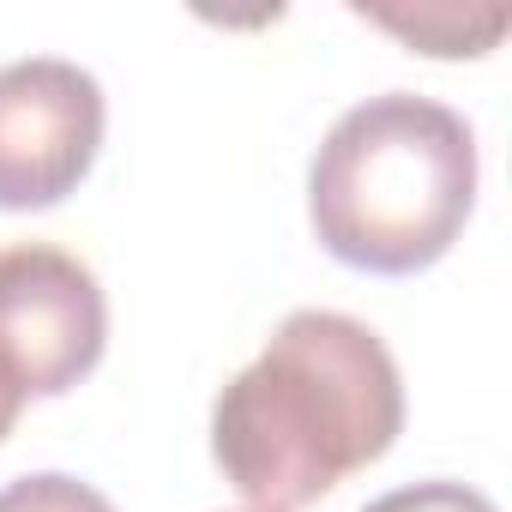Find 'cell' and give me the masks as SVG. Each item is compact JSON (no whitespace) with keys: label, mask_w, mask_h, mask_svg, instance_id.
Segmentation results:
<instances>
[{"label":"cell","mask_w":512,"mask_h":512,"mask_svg":"<svg viewBox=\"0 0 512 512\" xmlns=\"http://www.w3.org/2000/svg\"><path fill=\"white\" fill-rule=\"evenodd\" d=\"M404 428V380L374 326L296 308L211 404V458L253 512H296L380 464Z\"/></svg>","instance_id":"cell-1"},{"label":"cell","mask_w":512,"mask_h":512,"mask_svg":"<svg viewBox=\"0 0 512 512\" xmlns=\"http://www.w3.org/2000/svg\"><path fill=\"white\" fill-rule=\"evenodd\" d=\"M476 205V133L458 109L410 91L332 121L308 169V217L332 260L410 278L446 260Z\"/></svg>","instance_id":"cell-2"},{"label":"cell","mask_w":512,"mask_h":512,"mask_svg":"<svg viewBox=\"0 0 512 512\" xmlns=\"http://www.w3.org/2000/svg\"><path fill=\"white\" fill-rule=\"evenodd\" d=\"M109 344V308L85 260L19 241L0 247V386L19 404L73 392Z\"/></svg>","instance_id":"cell-3"},{"label":"cell","mask_w":512,"mask_h":512,"mask_svg":"<svg viewBox=\"0 0 512 512\" xmlns=\"http://www.w3.org/2000/svg\"><path fill=\"white\" fill-rule=\"evenodd\" d=\"M103 151V85L79 61L0 67V211L61 205Z\"/></svg>","instance_id":"cell-4"},{"label":"cell","mask_w":512,"mask_h":512,"mask_svg":"<svg viewBox=\"0 0 512 512\" xmlns=\"http://www.w3.org/2000/svg\"><path fill=\"white\" fill-rule=\"evenodd\" d=\"M0 512H115V506H109V494H97L79 476L37 470V476H19L0 488Z\"/></svg>","instance_id":"cell-5"},{"label":"cell","mask_w":512,"mask_h":512,"mask_svg":"<svg viewBox=\"0 0 512 512\" xmlns=\"http://www.w3.org/2000/svg\"><path fill=\"white\" fill-rule=\"evenodd\" d=\"M362 512H494V500L482 488H464V482H410V488L368 500Z\"/></svg>","instance_id":"cell-6"},{"label":"cell","mask_w":512,"mask_h":512,"mask_svg":"<svg viewBox=\"0 0 512 512\" xmlns=\"http://www.w3.org/2000/svg\"><path fill=\"white\" fill-rule=\"evenodd\" d=\"M19 410H25V404H19V398H13L7 386H0V440H7V434H13V422H19Z\"/></svg>","instance_id":"cell-7"},{"label":"cell","mask_w":512,"mask_h":512,"mask_svg":"<svg viewBox=\"0 0 512 512\" xmlns=\"http://www.w3.org/2000/svg\"><path fill=\"white\" fill-rule=\"evenodd\" d=\"M247 512H253V506H247Z\"/></svg>","instance_id":"cell-8"}]
</instances>
